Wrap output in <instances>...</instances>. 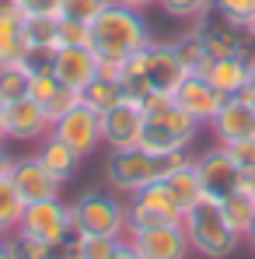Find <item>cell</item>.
<instances>
[{
	"mask_svg": "<svg viewBox=\"0 0 255 259\" xmlns=\"http://www.w3.org/2000/svg\"><path fill=\"white\" fill-rule=\"evenodd\" d=\"M60 46H91V25L74 21V18H60Z\"/></svg>",
	"mask_w": 255,
	"mask_h": 259,
	"instance_id": "cell-34",
	"label": "cell"
},
{
	"mask_svg": "<svg viewBox=\"0 0 255 259\" xmlns=\"http://www.w3.org/2000/svg\"><path fill=\"white\" fill-rule=\"evenodd\" d=\"M18 7L28 18H60L63 0H18Z\"/></svg>",
	"mask_w": 255,
	"mask_h": 259,
	"instance_id": "cell-36",
	"label": "cell"
},
{
	"mask_svg": "<svg viewBox=\"0 0 255 259\" xmlns=\"http://www.w3.org/2000/svg\"><path fill=\"white\" fill-rule=\"evenodd\" d=\"M84 95V105H91L94 112H109V109H116L119 102H123V84L119 81H105V77H94L91 84L81 91Z\"/></svg>",
	"mask_w": 255,
	"mask_h": 259,
	"instance_id": "cell-28",
	"label": "cell"
},
{
	"mask_svg": "<svg viewBox=\"0 0 255 259\" xmlns=\"http://www.w3.org/2000/svg\"><path fill=\"white\" fill-rule=\"evenodd\" d=\"M220 214H224V221L245 238L248 228L255 224V196H252V193H245V189H234L231 196L220 200Z\"/></svg>",
	"mask_w": 255,
	"mask_h": 259,
	"instance_id": "cell-24",
	"label": "cell"
},
{
	"mask_svg": "<svg viewBox=\"0 0 255 259\" xmlns=\"http://www.w3.org/2000/svg\"><path fill=\"white\" fill-rule=\"evenodd\" d=\"M25 214V200L18 193V186L11 182V175L0 179V235H14Z\"/></svg>",
	"mask_w": 255,
	"mask_h": 259,
	"instance_id": "cell-26",
	"label": "cell"
},
{
	"mask_svg": "<svg viewBox=\"0 0 255 259\" xmlns=\"http://www.w3.org/2000/svg\"><path fill=\"white\" fill-rule=\"evenodd\" d=\"M105 4H109V0H63L60 18H74V21H87V25H91Z\"/></svg>",
	"mask_w": 255,
	"mask_h": 259,
	"instance_id": "cell-33",
	"label": "cell"
},
{
	"mask_svg": "<svg viewBox=\"0 0 255 259\" xmlns=\"http://www.w3.org/2000/svg\"><path fill=\"white\" fill-rule=\"evenodd\" d=\"M21 21H25L21 11L0 14V67H11V63H18V60L28 56L25 35H21Z\"/></svg>",
	"mask_w": 255,
	"mask_h": 259,
	"instance_id": "cell-21",
	"label": "cell"
},
{
	"mask_svg": "<svg viewBox=\"0 0 255 259\" xmlns=\"http://www.w3.org/2000/svg\"><path fill=\"white\" fill-rule=\"evenodd\" d=\"M185 81V67L175 53V42H150L140 53L123 60V98L140 102L147 95H175V88Z\"/></svg>",
	"mask_w": 255,
	"mask_h": 259,
	"instance_id": "cell-1",
	"label": "cell"
},
{
	"mask_svg": "<svg viewBox=\"0 0 255 259\" xmlns=\"http://www.w3.org/2000/svg\"><path fill=\"white\" fill-rule=\"evenodd\" d=\"M21 35H25V49L35 60H49L60 49V18H28L21 21Z\"/></svg>",
	"mask_w": 255,
	"mask_h": 259,
	"instance_id": "cell-17",
	"label": "cell"
},
{
	"mask_svg": "<svg viewBox=\"0 0 255 259\" xmlns=\"http://www.w3.org/2000/svg\"><path fill=\"white\" fill-rule=\"evenodd\" d=\"M213 11L234 28H245L255 21V0H213Z\"/></svg>",
	"mask_w": 255,
	"mask_h": 259,
	"instance_id": "cell-31",
	"label": "cell"
},
{
	"mask_svg": "<svg viewBox=\"0 0 255 259\" xmlns=\"http://www.w3.org/2000/svg\"><path fill=\"white\" fill-rule=\"evenodd\" d=\"M196 28H199V35H203V42L213 56H238V28L227 25L224 18L220 21L203 18V21H196Z\"/></svg>",
	"mask_w": 255,
	"mask_h": 259,
	"instance_id": "cell-25",
	"label": "cell"
},
{
	"mask_svg": "<svg viewBox=\"0 0 255 259\" xmlns=\"http://www.w3.org/2000/svg\"><path fill=\"white\" fill-rule=\"evenodd\" d=\"M11 182L18 186L21 200L25 203H39V200H56L63 182L39 161V154H25V158H14V168H11Z\"/></svg>",
	"mask_w": 255,
	"mask_h": 259,
	"instance_id": "cell-14",
	"label": "cell"
},
{
	"mask_svg": "<svg viewBox=\"0 0 255 259\" xmlns=\"http://www.w3.org/2000/svg\"><path fill=\"white\" fill-rule=\"evenodd\" d=\"M175 105L182 109V112H189L196 123H203V126H210V119L224 109V102H227V95L224 91H217V88L203 77V74H185V81L175 88Z\"/></svg>",
	"mask_w": 255,
	"mask_h": 259,
	"instance_id": "cell-11",
	"label": "cell"
},
{
	"mask_svg": "<svg viewBox=\"0 0 255 259\" xmlns=\"http://www.w3.org/2000/svg\"><path fill=\"white\" fill-rule=\"evenodd\" d=\"M175 53H178L182 67H185V74H207V67L213 63V53L207 49V42H203V35H199L196 25L185 35L175 39Z\"/></svg>",
	"mask_w": 255,
	"mask_h": 259,
	"instance_id": "cell-22",
	"label": "cell"
},
{
	"mask_svg": "<svg viewBox=\"0 0 255 259\" xmlns=\"http://www.w3.org/2000/svg\"><path fill=\"white\" fill-rule=\"evenodd\" d=\"M53 130V119L35 98H21L7 105V137L11 140H42Z\"/></svg>",
	"mask_w": 255,
	"mask_h": 259,
	"instance_id": "cell-16",
	"label": "cell"
},
{
	"mask_svg": "<svg viewBox=\"0 0 255 259\" xmlns=\"http://www.w3.org/2000/svg\"><path fill=\"white\" fill-rule=\"evenodd\" d=\"M140 130H143V105L123 98L116 109H109L101 116V144L109 151H126L140 144Z\"/></svg>",
	"mask_w": 255,
	"mask_h": 259,
	"instance_id": "cell-13",
	"label": "cell"
},
{
	"mask_svg": "<svg viewBox=\"0 0 255 259\" xmlns=\"http://www.w3.org/2000/svg\"><path fill=\"white\" fill-rule=\"evenodd\" d=\"M0 140H4V144L11 140V137H7V102H4V98H0Z\"/></svg>",
	"mask_w": 255,
	"mask_h": 259,
	"instance_id": "cell-42",
	"label": "cell"
},
{
	"mask_svg": "<svg viewBox=\"0 0 255 259\" xmlns=\"http://www.w3.org/2000/svg\"><path fill=\"white\" fill-rule=\"evenodd\" d=\"M39 161H42L49 172L56 175L60 182H67V179H74V172H77V165H81V154L70 147V144H63L56 133H49V137H42L39 140Z\"/></svg>",
	"mask_w": 255,
	"mask_h": 259,
	"instance_id": "cell-19",
	"label": "cell"
},
{
	"mask_svg": "<svg viewBox=\"0 0 255 259\" xmlns=\"http://www.w3.org/2000/svg\"><path fill=\"white\" fill-rule=\"evenodd\" d=\"M35 67H39L35 56H25V60L11 63V67H0V98H4L7 105L28 98V77H32Z\"/></svg>",
	"mask_w": 255,
	"mask_h": 259,
	"instance_id": "cell-23",
	"label": "cell"
},
{
	"mask_svg": "<svg viewBox=\"0 0 255 259\" xmlns=\"http://www.w3.org/2000/svg\"><path fill=\"white\" fill-rule=\"evenodd\" d=\"M150 28L143 21V11H133L126 4L109 0L98 18L91 21V49L98 53V60H129L133 53H140L143 46H150Z\"/></svg>",
	"mask_w": 255,
	"mask_h": 259,
	"instance_id": "cell-2",
	"label": "cell"
},
{
	"mask_svg": "<svg viewBox=\"0 0 255 259\" xmlns=\"http://www.w3.org/2000/svg\"><path fill=\"white\" fill-rule=\"evenodd\" d=\"M165 186H168L171 200H175V207L182 210V217L189 214L192 207H199L207 196H203V182H199V172H196V161L192 165H185V168H178V172H171L161 179Z\"/></svg>",
	"mask_w": 255,
	"mask_h": 259,
	"instance_id": "cell-20",
	"label": "cell"
},
{
	"mask_svg": "<svg viewBox=\"0 0 255 259\" xmlns=\"http://www.w3.org/2000/svg\"><path fill=\"white\" fill-rule=\"evenodd\" d=\"M81 102H84V95H81L77 88H67V84H63L56 95H53V98H49V102H45V112H49V119L56 123L60 116H67L70 109H77Z\"/></svg>",
	"mask_w": 255,
	"mask_h": 259,
	"instance_id": "cell-32",
	"label": "cell"
},
{
	"mask_svg": "<svg viewBox=\"0 0 255 259\" xmlns=\"http://www.w3.org/2000/svg\"><path fill=\"white\" fill-rule=\"evenodd\" d=\"M98 53L91 46H60L53 56H49V67L56 74V81L67 88H77L84 91L94 77H98Z\"/></svg>",
	"mask_w": 255,
	"mask_h": 259,
	"instance_id": "cell-12",
	"label": "cell"
},
{
	"mask_svg": "<svg viewBox=\"0 0 255 259\" xmlns=\"http://www.w3.org/2000/svg\"><path fill=\"white\" fill-rule=\"evenodd\" d=\"M123 238H105V235H77L70 238L60 252H77L81 259H112L119 252Z\"/></svg>",
	"mask_w": 255,
	"mask_h": 259,
	"instance_id": "cell-27",
	"label": "cell"
},
{
	"mask_svg": "<svg viewBox=\"0 0 255 259\" xmlns=\"http://www.w3.org/2000/svg\"><path fill=\"white\" fill-rule=\"evenodd\" d=\"M116 4H126V7H133V11H147V7L158 4V0H116Z\"/></svg>",
	"mask_w": 255,
	"mask_h": 259,
	"instance_id": "cell-43",
	"label": "cell"
},
{
	"mask_svg": "<svg viewBox=\"0 0 255 259\" xmlns=\"http://www.w3.org/2000/svg\"><path fill=\"white\" fill-rule=\"evenodd\" d=\"M126 242L140 252V259H189L192 245L182 224H161L147 231H129Z\"/></svg>",
	"mask_w": 255,
	"mask_h": 259,
	"instance_id": "cell-10",
	"label": "cell"
},
{
	"mask_svg": "<svg viewBox=\"0 0 255 259\" xmlns=\"http://www.w3.org/2000/svg\"><path fill=\"white\" fill-rule=\"evenodd\" d=\"M245 242H248V245H252V249H255V224H252V228H248V235H245Z\"/></svg>",
	"mask_w": 255,
	"mask_h": 259,
	"instance_id": "cell-45",
	"label": "cell"
},
{
	"mask_svg": "<svg viewBox=\"0 0 255 259\" xmlns=\"http://www.w3.org/2000/svg\"><path fill=\"white\" fill-rule=\"evenodd\" d=\"M74 207V224L77 235H105V238H126V200L116 193L91 189Z\"/></svg>",
	"mask_w": 255,
	"mask_h": 259,
	"instance_id": "cell-7",
	"label": "cell"
},
{
	"mask_svg": "<svg viewBox=\"0 0 255 259\" xmlns=\"http://www.w3.org/2000/svg\"><path fill=\"white\" fill-rule=\"evenodd\" d=\"M112 259H140V252H136V249L129 245L126 238H123V245H119V252H116V256H112Z\"/></svg>",
	"mask_w": 255,
	"mask_h": 259,
	"instance_id": "cell-41",
	"label": "cell"
},
{
	"mask_svg": "<svg viewBox=\"0 0 255 259\" xmlns=\"http://www.w3.org/2000/svg\"><path fill=\"white\" fill-rule=\"evenodd\" d=\"M60 88H63V84L56 81V74H53L49 60H39V67H35V70H32V77H28V98H35L39 105H45Z\"/></svg>",
	"mask_w": 255,
	"mask_h": 259,
	"instance_id": "cell-29",
	"label": "cell"
},
{
	"mask_svg": "<svg viewBox=\"0 0 255 259\" xmlns=\"http://www.w3.org/2000/svg\"><path fill=\"white\" fill-rule=\"evenodd\" d=\"M7 11H21L18 0H0V14H7Z\"/></svg>",
	"mask_w": 255,
	"mask_h": 259,
	"instance_id": "cell-44",
	"label": "cell"
},
{
	"mask_svg": "<svg viewBox=\"0 0 255 259\" xmlns=\"http://www.w3.org/2000/svg\"><path fill=\"white\" fill-rule=\"evenodd\" d=\"M217 91H224L227 98L238 95L241 88L248 84V60L245 56H213V63L203 74Z\"/></svg>",
	"mask_w": 255,
	"mask_h": 259,
	"instance_id": "cell-18",
	"label": "cell"
},
{
	"mask_svg": "<svg viewBox=\"0 0 255 259\" xmlns=\"http://www.w3.org/2000/svg\"><path fill=\"white\" fill-rule=\"evenodd\" d=\"M210 130L217 144H238V140H255V105L241 95H231L224 109L210 119Z\"/></svg>",
	"mask_w": 255,
	"mask_h": 259,
	"instance_id": "cell-15",
	"label": "cell"
},
{
	"mask_svg": "<svg viewBox=\"0 0 255 259\" xmlns=\"http://www.w3.org/2000/svg\"><path fill=\"white\" fill-rule=\"evenodd\" d=\"M227 147V154L245 168V165H255V140H238V144H220Z\"/></svg>",
	"mask_w": 255,
	"mask_h": 259,
	"instance_id": "cell-37",
	"label": "cell"
},
{
	"mask_svg": "<svg viewBox=\"0 0 255 259\" xmlns=\"http://www.w3.org/2000/svg\"><path fill=\"white\" fill-rule=\"evenodd\" d=\"M196 172H199V182H203V196L220 203L224 196H231L238 189V175H241V165L227 154V147L213 144L210 151H203L196 158Z\"/></svg>",
	"mask_w": 255,
	"mask_h": 259,
	"instance_id": "cell-8",
	"label": "cell"
},
{
	"mask_svg": "<svg viewBox=\"0 0 255 259\" xmlns=\"http://www.w3.org/2000/svg\"><path fill=\"white\" fill-rule=\"evenodd\" d=\"M49 259H63V256H60V252H56V256H49Z\"/></svg>",
	"mask_w": 255,
	"mask_h": 259,
	"instance_id": "cell-46",
	"label": "cell"
},
{
	"mask_svg": "<svg viewBox=\"0 0 255 259\" xmlns=\"http://www.w3.org/2000/svg\"><path fill=\"white\" fill-rule=\"evenodd\" d=\"M14 235H28V238H39L49 242L56 252L77 238V224H74V207L63 203L60 196L56 200H39V203H25V214Z\"/></svg>",
	"mask_w": 255,
	"mask_h": 259,
	"instance_id": "cell-6",
	"label": "cell"
},
{
	"mask_svg": "<svg viewBox=\"0 0 255 259\" xmlns=\"http://www.w3.org/2000/svg\"><path fill=\"white\" fill-rule=\"evenodd\" d=\"M196 158L189 154V151H175V154H165V158H158V154H147L143 147H126V151H112L109 154V161H105V186L112 189V193H140L143 186H150V182H158V179H165V175L178 172V168H185V165H192Z\"/></svg>",
	"mask_w": 255,
	"mask_h": 259,
	"instance_id": "cell-3",
	"label": "cell"
},
{
	"mask_svg": "<svg viewBox=\"0 0 255 259\" xmlns=\"http://www.w3.org/2000/svg\"><path fill=\"white\" fill-rule=\"evenodd\" d=\"M203 123H196L189 112H182L171 98L168 105H158L150 112H143V130H140V144L147 154H175V151H189L192 140L199 137Z\"/></svg>",
	"mask_w": 255,
	"mask_h": 259,
	"instance_id": "cell-4",
	"label": "cell"
},
{
	"mask_svg": "<svg viewBox=\"0 0 255 259\" xmlns=\"http://www.w3.org/2000/svg\"><path fill=\"white\" fill-rule=\"evenodd\" d=\"M14 252H18V259H49V256H56V249H53L49 242L28 238V235H14Z\"/></svg>",
	"mask_w": 255,
	"mask_h": 259,
	"instance_id": "cell-35",
	"label": "cell"
},
{
	"mask_svg": "<svg viewBox=\"0 0 255 259\" xmlns=\"http://www.w3.org/2000/svg\"><path fill=\"white\" fill-rule=\"evenodd\" d=\"M158 4L175 21H203L213 11V0H158Z\"/></svg>",
	"mask_w": 255,
	"mask_h": 259,
	"instance_id": "cell-30",
	"label": "cell"
},
{
	"mask_svg": "<svg viewBox=\"0 0 255 259\" xmlns=\"http://www.w3.org/2000/svg\"><path fill=\"white\" fill-rule=\"evenodd\" d=\"M182 228L189 235V245L192 252H199L203 259H227L245 238L224 221L220 214V203L213 200H203L199 207H192L189 214L182 217Z\"/></svg>",
	"mask_w": 255,
	"mask_h": 259,
	"instance_id": "cell-5",
	"label": "cell"
},
{
	"mask_svg": "<svg viewBox=\"0 0 255 259\" xmlns=\"http://www.w3.org/2000/svg\"><path fill=\"white\" fill-rule=\"evenodd\" d=\"M252 28H255V21H252Z\"/></svg>",
	"mask_w": 255,
	"mask_h": 259,
	"instance_id": "cell-47",
	"label": "cell"
},
{
	"mask_svg": "<svg viewBox=\"0 0 255 259\" xmlns=\"http://www.w3.org/2000/svg\"><path fill=\"white\" fill-rule=\"evenodd\" d=\"M49 133H56L63 144H70L81 158H87L91 151H98L101 147V112H94L91 105H77V109H70L67 116H60Z\"/></svg>",
	"mask_w": 255,
	"mask_h": 259,
	"instance_id": "cell-9",
	"label": "cell"
},
{
	"mask_svg": "<svg viewBox=\"0 0 255 259\" xmlns=\"http://www.w3.org/2000/svg\"><path fill=\"white\" fill-rule=\"evenodd\" d=\"M11 168H14V154L7 151V144L0 140V179L4 175H11Z\"/></svg>",
	"mask_w": 255,
	"mask_h": 259,
	"instance_id": "cell-39",
	"label": "cell"
},
{
	"mask_svg": "<svg viewBox=\"0 0 255 259\" xmlns=\"http://www.w3.org/2000/svg\"><path fill=\"white\" fill-rule=\"evenodd\" d=\"M238 189H245V193L255 196V165H245V168H241V175H238Z\"/></svg>",
	"mask_w": 255,
	"mask_h": 259,
	"instance_id": "cell-38",
	"label": "cell"
},
{
	"mask_svg": "<svg viewBox=\"0 0 255 259\" xmlns=\"http://www.w3.org/2000/svg\"><path fill=\"white\" fill-rule=\"evenodd\" d=\"M0 259H18V252H14V235H0Z\"/></svg>",
	"mask_w": 255,
	"mask_h": 259,
	"instance_id": "cell-40",
	"label": "cell"
}]
</instances>
